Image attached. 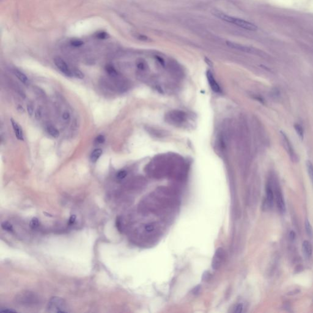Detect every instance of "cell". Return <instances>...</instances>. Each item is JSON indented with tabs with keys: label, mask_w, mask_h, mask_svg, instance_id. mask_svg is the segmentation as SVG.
I'll list each match as a JSON object with an SVG mask.
<instances>
[{
	"label": "cell",
	"mask_w": 313,
	"mask_h": 313,
	"mask_svg": "<svg viewBox=\"0 0 313 313\" xmlns=\"http://www.w3.org/2000/svg\"><path fill=\"white\" fill-rule=\"evenodd\" d=\"M47 310L50 312H68L67 306L64 299L58 297L50 298L48 303Z\"/></svg>",
	"instance_id": "6da1fadb"
},
{
	"label": "cell",
	"mask_w": 313,
	"mask_h": 313,
	"mask_svg": "<svg viewBox=\"0 0 313 313\" xmlns=\"http://www.w3.org/2000/svg\"><path fill=\"white\" fill-rule=\"evenodd\" d=\"M225 256L226 253L223 248H218L216 250L212 262V267L214 270L218 269L222 265L225 259Z\"/></svg>",
	"instance_id": "7a4b0ae2"
},
{
	"label": "cell",
	"mask_w": 313,
	"mask_h": 313,
	"mask_svg": "<svg viewBox=\"0 0 313 313\" xmlns=\"http://www.w3.org/2000/svg\"><path fill=\"white\" fill-rule=\"evenodd\" d=\"M54 62L59 70L65 75L68 77H71L73 74L72 72L68 68L65 62L59 57H56L54 59Z\"/></svg>",
	"instance_id": "3957f363"
},
{
	"label": "cell",
	"mask_w": 313,
	"mask_h": 313,
	"mask_svg": "<svg viewBox=\"0 0 313 313\" xmlns=\"http://www.w3.org/2000/svg\"><path fill=\"white\" fill-rule=\"evenodd\" d=\"M274 202V193L270 185L266 187V196L263 201V207L264 210L270 209L272 207Z\"/></svg>",
	"instance_id": "277c9868"
},
{
	"label": "cell",
	"mask_w": 313,
	"mask_h": 313,
	"mask_svg": "<svg viewBox=\"0 0 313 313\" xmlns=\"http://www.w3.org/2000/svg\"><path fill=\"white\" fill-rule=\"evenodd\" d=\"M231 23H234L235 25L243 28L245 29L250 30V31H255L258 29V27L253 23L247 22L246 20H242L238 18H235L232 17Z\"/></svg>",
	"instance_id": "5b68a950"
},
{
	"label": "cell",
	"mask_w": 313,
	"mask_h": 313,
	"mask_svg": "<svg viewBox=\"0 0 313 313\" xmlns=\"http://www.w3.org/2000/svg\"><path fill=\"white\" fill-rule=\"evenodd\" d=\"M275 199L277 207L281 213H285L286 211V205L283 194L279 188L275 189Z\"/></svg>",
	"instance_id": "8992f818"
},
{
	"label": "cell",
	"mask_w": 313,
	"mask_h": 313,
	"mask_svg": "<svg viewBox=\"0 0 313 313\" xmlns=\"http://www.w3.org/2000/svg\"><path fill=\"white\" fill-rule=\"evenodd\" d=\"M20 303L23 304H32L37 301V298L33 293L25 292L22 294H20L17 298Z\"/></svg>",
	"instance_id": "52a82bcc"
},
{
	"label": "cell",
	"mask_w": 313,
	"mask_h": 313,
	"mask_svg": "<svg viewBox=\"0 0 313 313\" xmlns=\"http://www.w3.org/2000/svg\"><path fill=\"white\" fill-rule=\"evenodd\" d=\"M169 120L172 121L174 123L179 124L182 122L185 119V115L182 112L175 111L169 113L168 115Z\"/></svg>",
	"instance_id": "ba28073f"
},
{
	"label": "cell",
	"mask_w": 313,
	"mask_h": 313,
	"mask_svg": "<svg viewBox=\"0 0 313 313\" xmlns=\"http://www.w3.org/2000/svg\"><path fill=\"white\" fill-rule=\"evenodd\" d=\"M206 75H207V78L208 82V83H209V85H210L211 89H212V91H214L215 92H218V93L221 92L220 87L218 85V84L217 83L216 80H215V78H214L212 73L210 71H207Z\"/></svg>",
	"instance_id": "9c48e42d"
},
{
	"label": "cell",
	"mask_w": 313,
	"mask_h": 313,
	"mask_svg": "<svg viewBox=\"0 0 313 313\" xmlns=\"http://www.w3.org/2000/svg\"><path fill=\"white\" fill-rule=\"evenodd\" d=\"M11 124H12V125L13 129L14 130V132L15 133V136H16L17 138L19 140L23 141V140H24L23 134V131H22L21 127L13 119H11Z\"/></svg>",
	"instance_id": "30bf717a"
},
{
	"label": "cell",
	"mask_w": 313,
	"mask_h": 313,
	"mask_svg": "<svg viewBox=\"0 0 313 313\" xmlns=\"http://www.w3.org/2000/svg\"><path fill=\"white\" fill-rule=\"evenodd\" d=\"M226 44L229 47L234 48V49H236V50H240V51L244 52H247V53H253V50L251 49L250 48L247 47L246 46H243L242 45H240V44H237V43H235V42H230V41H226Z\"/></svg>",
	"instance_id": "8fae6325"
},
{
	"label": "cell",
	"mask_w": 313,
	"mask_h": 313,
	"mask_svg": "<svg viewBox=\"0 0 313 313\" xmlns=\"http://www.w3.org/2000/svg\"><path fill=\"white\" fill-rule=\"evenodd\" d=\"M302 251L305 258H310L312 256V248L311 243L307 240H305L302 243Z\"/></svg>",
	"instance_id": "7c38bea8"
},
{
	"label": "cell",
	"mask_w": 313,
	"mask_h": 313,
	"mask_svg": "<svg viewBox=\"0 0 313 313\" xmlns=\"http://www.w3.org/2000/svg\"><path fill=\"white\" fill-rule=\"evenodd\" d=\"M212 14L215 16L216 17L223 20V21H225L226 22H229V23H231V22H232V17H231V16H229L226 14H225V13L220 11H218V10H213L212 12Z\"/></svg>",
	"instance_id": "4fadbf2b"
},
{
	"label": "cell",
	"mask_w": 313,
	"mask_h": 313,
	"mask_svg": "<svg viewBox=\"0 0 313 313\" xmlns=\"http://www.w3.org/2000/svg\"><path fill=\"white\" fill-rule=\"evenodd\" d=\"M283 133L282 136H283V140H284V143H285V145H286V149H287V150H288V153L289 154V155H291V158H292L295 159V154H294V149H293V148H292V146H291V143H290V142H289V140H288V137L286 136V135L285 133Z\"/></svg>",
	"instance_id": "5bb4252c"
},
{
	"label": "cell",
	"mask_w": 313,
	"mask_h": 313,
	"mask_svg": "<svg viewBox=\"0 0 313 313\" xmlns=\"http://www.w3.org/2000/svg\"><path fill=\"white\" fill-rule=\"evenodd\" d=\"M102 154V150L101 149H96L92 151L91 154L90 159L92 163H95Z\"/></svg>",
	"instance_id": "9a60e30c"
},
{
	"label": "cell",
	"mask_w": 313,
	"mask_h": 313,
	"mask_svg": "<svg viewBox=\"0 0 313 313\" xmlns=\"http://www.w3.org/2000/svg\"><path fill=\"white\" fill-rule=\"evenodd\" d=\"M14 73L15 75L17 77V78L22 83H26L28 82V78L25 74H24L23 72H22L20 71L17 70L15 69L14 71Z\"/></svg>",
	"instance_id": "2e32d148"
},
{
	"label": "cell",
	"mask_w": 313,
	"mask_h": 313,
	"mask_svg": "<svg viewBox=\"0 0 313 313\" xmlns=\"http://www.w3.org/2000/svg\"><path fill=\"white\" fill-rule=\"evenodd\" d=\"M305 229H306V232L307 235L310 238H312V237H313V229H312V226H311V223L309 222V221L308 219L305 220Z\"/></svg>",
	"instance_id": "e0dca14e"
},
{
	"label": "cell",
	"mask_w": 313,
	"mask_h": 313,
	"mask_svg": "<svg viewBox=\"0 0 313 313\" xmlns=\"http://www.w3.org/2000/svg\"><path fill=\"white\" fill-rule=\"evenodd\" d=\"M105 71L111 76L115 77L118 75V72H117L116 70L113 67V65H110V64L107 65L105 67Z\"/></svg>",
	"instance_id": "ac0fdd59"
},
{
	"label": "cell",
	"mask_w": 313,
	"mask_h": 313,
	"mask_svg": "<svg viewBox=\"0 0 313 313\" xmlns=\"http://www.w3.org/2000/svg\"><path fill=\"white\" fill-rule=\"evenodd\" d=\"M47 132L50 135L54 138H58L59 135V132L55 127L48 126L47 127Z\"/></svg>",
	"instance_id": "d6986e66"
},
{
	"label": "cell",
	"mask_w": 313,
	"mask_h": 313,
	"mask_svg": "<svg viewBox=\"0 0 313 313\" xmlns=\"http://www.w3.org/2000/svg\"><path fill=\"white\" fill-rule=\"evenodd\" d=\"M306 166H307L308 175H309V178L313 184V165L310 161H306Z\"/></svg>",
	"instance_id": "ffe728a7"
},
{
	"label": "cell",
	"mask_w": 313,
	"mask_h": 313,
	"mask_svg": "<svg viewBox=\"0 0 313 313\" xmlns=\"http://www.w3.org/2000/svg\"><path fill=\"white\" fill-rule=\"evenodd\" d=\"M294 128H295L298 136L300 137V138L301 139V140H303V136H304V130H303V127L300 124H295L294 125Z\"/></svg>",
	"instance_id": "44dd1931"
},
{
	"label": "cell",
	"mask_w": 313,
	"mask_h": 313,
	"mask_svg": "<svg viewBox=\"0 0 313 313\" xmlns=\"http://www.w3.org/2000/svg\"><path fill=\"white\" fill-rule=\"evenodd\" d=\"M2 228L3 230L8 232H12L14 230L12 225L8 221H3L2 223Z\"/></svg>",
	"instance_id": "7402d4cb"
},
{
	"label": "cell",
	"mask_w": 313,
	"mask_h": 313,
	"mask_svg": "<svg viewBox=\"0 0 313 313\" xmlns=\"http://www.w3.org/2000/svg\"><path fill=\"white\" fill-rule=\"evenodd\" d=\"M39 225H40V222L39 221V219L36 217L32 218V220H31L30 223H29L30 227L33 229L38 228L39 226Z\"/></svg>",
	"instance_id": "603a6c76"
},
{
	"label": "cell",
	"mask_w": 313,
	"mask_h": 313,
	"mask_svg": "<svg viewBox=\"0 0 313 313\" xmlns=\"http://www.w3.org/2000/svg\"><path fill=\"white\" fill-rule=\"evenodd\" d=\"M72 74L74 75H75V77H76L77 78H80V79H83L85 77V75L84 74L80 71V70H78V69H77V68H75L74 69V71H72Z\"/></svg>",
	"instance_id": "cb8c5ba5"
},
{
	"label": "cell",
	"mask_w": 313,
	"mask_h": 313,
	"mask_svg": "<svg viewBox=\"0 0 313 313\" xmlns=\"http://www.w3.org/2000/svg\"><path fill=\"white\" fill-rule=\"evenodd\" d=\"M71 44L75 47H81L82 45H83L84 44V43L83 41H82L80 40L74 39L71 41Z\"/></svg>",
	"instance_id": "d4e9b609"
},
{
	"label": "cell",
	"mask_w": 313,
	"mask_h": 313,
	"mask_svg": "<svg viewBox=\"0 0 313 313\" xmlns=\"http://www.w3.org/2000/svg\"><path fill=\"white\" fill-rule=\"evenodd\" d=\"M127 172L125 170H121L120 171H119L117 174V178L119 180H122L123 179H124L126 176H127Z\"/></svg>",
	"instance_id": "484cf974"
},
{
	"label": "cell",
	"mask_w": 313,
	"mask_h": 313,
	"mask_svg": "<svg viewBox=\"0 0 313 313\" xmlns=\"http://www.w3.org/2000/svg\"><path fill=\"white\" fill-rule=\"evenodd\" d=\"M96 37L99 39H105L108 37V34L105 31H102L97 34Z\"/></svg>",
	"instance_id": "4316f807"
},
{
	"label": "cell",
	"mask_w": 313,
	"mask_h": 313,
	"mask_svg": "<svg viewBox=\"0 0 313 313\" xmlns=\"http://www.w3.org/2000/svg\"><path fill=\"white\" fill-rule=\"evenodd\" d=\"M243 305L241 303H239V304H237L234 307L233 312H235V313H240V312H243Z\"/></svg>",
	"instance_id": "83f0119b"
},
{
	"label": "cell",
	"mask_w": 313,
	"mask_h": 313,
	"mask_svg": "<svg viewBox=\"0 0 313 313\" xmlns=\"http://www.w3.org/2000/svg\"><path fill=\"white\" fill-rule=\"evenodd\" d=\"M211 277V275L209 271H205L202 275V281H207L208 280H209Z\"/></svg>",
	"instance_id": "f1b7e54d"
},
{
	"label": "cell",
	"mask_w": 313,
	"mask_h": 313,
	"mask_svg": "<svg viewBox=\"0 0 313 313\" xmlns=\"http://www.w3.org/2000/svg\"><path fill=\"white\" fill-rule=\"evenodd\" d=\"M95 141L98 144H103L104 142H105V136H104L103 135H98L96 139H95Z\"/></svg>",
	"instance_id": "f546056e"
},
{
	"label": "cell",
	"mask_w": 313,
	"mask_h": 313,
	"mask_svg": "<svg viewBox=\"0 0 313 313\" xmlns=\"http://www.w3.org/2000/svg\"><path fill=\"white\" fill-rule=\"evenodd\" d=\"M136 38L140 40V41H149V38L148 37H146V36L143 35V34H137Z\"/></svg>",
	"instance_id": "4dcf8cb0"
},
{
	"label": "cell",
	"mask_w": 313,
	"mask_h": 313,
	"mask_svg": "<svg viewBox=\"0 0 313 313\" xmlns=\"http://www.w3.org/2000/svg\"><path fill=\"white\" fill-rule=\"evenodd\" d=\"M76 221V216L75 215H72L70 218H69L68 220V224L70 225H72L75 223Z\"/></svg>",
	"instance_id": "1f68e13d"
},
{
	"label": "cell",
	"mask_w": 313,
	"mask_h": 313,
	"mask_svg": "<svg viewBox=\"0 0 313 313\" xmlns=\"http://www.w3.org/2000/svg\"><path fill=\"white\" fill-rule=\"evenodd\" d=\"M27 111L28 113V115L31 116L34 113V108L31 105H28L27 107Z\"/></svg>",
	"instance_id": "d6a6232c"
},
{
	"label": "cell",
	"mask_w": 313,
	"mask_h": 313,
	"mask_svg": "<svg viewBox=\"0 0 313 313\" xmlns=\"http://www.w3.org/2000/svg\"><path fill=\"white\" fill-rule=\"evenodd\" d=\"M41 110L40 109H38L36 112H35V117L37 119H39L41 117Z\"/></svg>",
	"instance_id": "836d02e7"
},
{
	"label": "cell",
	"mask_w": 313,
	"mask_h": 313,
	"mask_svg": "<svg viewBox=\"0 0 313 313\" xmlns=\"http://www.w3.org/2000/svg\"><path fill=\"white\" fill-rule=\"evenodd\" d=\"M0 311L2 312H16L15 310H14L12 309H8V308H5L3 309H1V311Z\"/></svg>",
	"instance_id": "e575fe53"
},
{
	"label": "cell",
	"mask_w": 313,
	"mask_h": 313,
	"mask_svg": "<svg viewBox=\"0 0 313 313\" xmlns=\"http://www.w3.org/2000/svg\"><path fill=\"white\" fill-rule=\"evenodd\" d=\"M69 118H70V115H69L68 113L67 112H65L63 113L62 115V118L64 120H68L69 119Z\"/></svg>",
	"instance_id": "d590c367"
},
{
	"label": "cell",
	"mask_w": 313,
	"mask_h": 313,
	"mask_svg": "<svg viewBox=\"0 0 313 313\" xmlns=\"http://www.w3.org/2000/svg\"><path fill=\"white\" fill-rule=\"evenodd\" d=\"M295 236H296V234L295 233L294 231H291L289 233V237L291 240H294L295 238Z\"/></svg>",
	"instance_id": "8d00e7d4"
},
{
	"label": "cell",
	"mask_w": 313,
	"mask_h": 313,
	"mask_svg": "<svg viewBox=\"0 0 313 313\" xmlns=\"http://www.w3.org/2000/svg\"><path fill=\"white\" fill-rule=\"evenodd\" d=\"M200 289H201V288H200V286H197L196 288H195L193 289V292L194 294H198L199 292Z\"/></svg>",
	"instance_id": "74e56055"
},
{
	"label": "cell",
	"mask_w": 313,
	"mask_h": 313,
	"mask_svg": "<svg viewBox=\"0 0 313 313\" xmlns=\"http://www.w3.org/2000/svg\"><path fill=\"white\" fill-rule=\"evenodd\" d=\"M138 67L139 68H140V69H143V68H144V67H144V64H143V63H142V62L138 63Z\"/></svg>",
	"instance_id": "f35d334b"
}]
</instances>
